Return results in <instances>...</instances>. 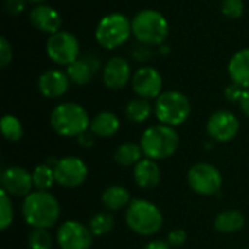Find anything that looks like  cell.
I'll use <instances>...</instances> for the list:
<instances>
[{
  "mask_svg": "<svg viewBox=\"0 0 249 249\" xmlns=\"http://www.w3.org/2000/svg\"><path fill=\"white\" fill-rule=\"evenodd\" d=\"M98 67H99L98 63H92L89 58H80L79 57L74 63H71L70 66L66 67V73H67L71 83L79 85V86H85V85L90 83Z\"/></svg>",
  "mask_w": 249,
  "mask_h": 249,
  "instance_id": "obj_20",
  "label": "cell"
},
{
  "mask_svg": "<svg viewBox=\"0 0 249 249\" xmlns=\"http://www.w3.org/2000/svg\"><path fill=\"white\" fill-rule=\"evenodd\" d=\"M228 73L233 83L249 89V48L239 50L228 64Z\"/></svg>",
  "mask_w": 249,
  "mask_h": 249,
  "instance_id": "obj_19",
  "label": "cell"
},
{
  "mask_svg": "<svg viewBox=\"0 0 249 249\" xmlns=\"http://www.w3.org/2000/svg\"><path fill=\"white\" fill-rule=\"evenodd\" d=\"M12 58H13L12 45L4 36H1L0 38V67L6 69L12 63Z\"/></svg>",
  "mask_w": 249,
  "mask_h": 249,
  "instance_id": "obj_32",
  "label": "cell"
},
{
  "mask_svg": "<svg viewBox=\"0 0 249 249\" xmlns=\"http://www.w3.org/2000/svg\"><path fill=\"white\" fill-rule=\"evenodd\" d=\"M70 86V79L66 71L51 69L44 71L38 79V89L42 96L55 99L63 96Z\"/></svg>",
  "mask_w": 249,
  "mask_h": 249,
  "instance_id": "obj_16",
  "label": "cell"
},
{
  "mask_svg": "<svg viewBox=\"0 0 249 249\" xmlns=\"http://www.w3.org/2000/svg\"><path fill=\"white\" fill-rule=\"evenodd\" d=\"M50 124L53 130L63 137H79L90 127V118L82 105L63 102L51 111Z\"/></svg>",
  "mask_w": 249,
  "mask_h": 249,
  "instance_id": "obj_3",
  "label": "cell"
},
{
  "mask_svg": "<svg viewBox=\"0 0 249 249\" xmlns=\"http://www.w3.org/2000/svg\"><path fill=\"white\" fill-rule=\"evenodd\" d=\"M22 214L32 229H50L58 222L60 204L48 191H32L23 200Z\"/></svg>",
  "mask_w": 249,
  "mask_h": 249,
  "instance_id": "obj_1",
  "label": "cell"
},
{
  "mask_svg": "<svg viewBox=\"0 0 249 249\" xmlns=\"http://www.w3.org/2000/svg\"><path fill=\"white\" fill-rule=\"evenodd\" d=\"M131 31L142 45H162L169 35V23L159 10L143 9L131 19Z\"/></svg>",
  "mask_w": 249,
  "mask_h": 249,
  "instance_id": "obj_2",
  "label": "cell"
},
{
  "mask_svg": "<svg viewBox=\"0 0 249 249\" xmlns=\"http://www.w3.org/2000/svg\"><path fill=\"white\" fill-rule=\"evenodd\" d=\"M28 1H31V3H35V4H41V3H44L45 0H28Z\"/></svg>",
  "mask_w": 249,
  "mask_h": 249,
  "instance_id": "obj_39",
  "label": "cell"
},
{
  "mask_svg": "<svg viewBox=\"0 0 249 249\" xmlns=\"http://www.w3.org/2000/svg\"><path fill=\"white\" fill-rule=\"evenodd\" d=\"M207 134L219 143H228L233 140L239 133V120L231 111L220 109L210 115L207 125Z\"/></svg>",
  "mask_w": 249,
  "mask_h": 249,
  "instance_id": "obj_12",
  "label": "cell"
},
{
  "mask_svg": "<svg viewBox=\"0 0 249 249\" xmlns=\"http://www.w3.org/2000/svg\"><path fill=\"white\" fill-rule=\"evenodd\" d=\"M245 226V216L239 210H225L214 219V229L220 233H235Z\"/></svg>",
  "mask_w": 249,
  "mask_h": 249,
  "instance_id": "obj_23",
  "label": "cell"
},
{
  "mask_svg": "<svg viewBox=\"0 0 249 249\" xmlns=\"http://www.w3.org/2000/svg\"><path fill=\"white\" fill-rule=\"evenodd\" d=\"M57 244L60 249H89L93 244V233L89 226L67 220L57 231Z\"/></svg>",
  "mask_w": 249,
  "mask_h": 249,
  "instance_id": "obj_11",
  "label": "cell"
},
{
  "mask_svg": "<svg viewBox=\"0 0 249 249\" xmlns=\"http://www.w3.org/2000/svg\"><path fill=\"white\" fill-rule=\"evenodd\" d=\"M45 51L50 60L58 66H70L80 57V45L77 38L67 31H58L48 36Z\"/></svg>",
  "mask_w": 249,
  "mask_h": 249,
  "instance_id": "obj_8",
  "label": "cell"
},
{
  "mask_svg": "<svg viewBox=\"0 0 249 249\" xmlns=\"http://www.w3.org/2000/svg\"><path fill=\"white\" fill-rule=\"evenodd\" d=\"M127 226L137 235H156L163 226V214L156 204L149 200L137 198L130 203L125 212Z\"/></svg>",
  "mask_w": 249,
  "mask_h": 249,
  "instance_id": "obj_5",
  "label": "cell"
},
{
  "mask_svg": "<svg viewBox=\"0 0 249 249\" xmlns=\"http://www.w3.org/2000/svg\"><path fill=\"white\" fill-rule=\"evenodd\" d=\"M28 0H4V10L9 15H19L25 10Z\"/></svg>",
  "mask_w": 249,
  "mask_h": 249,
  "instance_id": "obj_35",
  "label": "cell"
},
{
  "mask_svg": "<svg viewBox=\"0 0 249 249\" xmlns=\"http://www.w3.org/2000/svg\"><path fill=\"white\" fill-rule=\"evenodd\" d=\"M102 79L107 88L112 90H120L128 85L133 79L131 76V66L127 58L124 57H111L102 70Z\"/></svg>",
  "mask_w": 249,
  "mask_h": 249,
  "instance_id": "obj_15",
  "label": "cell"
},
{
  "mask_svg": "<svg viewBox=\"0 0 249 249\" xmlns=\"http://www.w3.org/2000/svg\"><path fill=\"white\" fill-rule=\"evenodd\" d=\"M55 182L64 188H77L88 178V166L77 156H64L54 165Z\"/></svg>",
  "mask_w": 249,
  "mask_h": 249,
  "instance_id": "obj_10",
  "label": "cell"
},
{
  "mask_svg": "<svg viewBox=\"0 0 249 249\" xmlns=\"http://www.w3.org/2000/svg\"><path fill=\"white\" fill-rule=\"evenodd\" d=\"M143 155L152 160L171 158L179 146V136L174 127L156 124L144 130L140 139Z\"/></svg>",
  "mask_w": 249,
  "mask_h": 249,
  "instance_id": "obj_4",
  "label": "cell"
},
{
  "mask_svg": "<svg viewBox=\"0 0 249 249\" xmlns=\"http://www.w3.org/2000/svg\"><path fill=\"white\" fill-rule=\"evenodd\" d=\"M29 20L34 28H36L42 34L53 35L58 31H61V16L58 10L48 4H36L31 13H29Z\"/></svg>",
  "mask_w": 249,
  "mask_h": 249,
  "instance_id": "obj_17",
  "label": "cell"
},
{
  "mask_svg": "<svg viewBox=\"0 0 249 249\" xmlns=\"http://www.w3.org/2000/svg\"><path fill=\"white\" fill-rule=\"evenodd\" d=\"M131 35V20L123 13L105 15L95 29V38L105 50H115L124 45Z\"/></svg>",
  "mask_w": 249,
  "mask_h": 249,
  "instance_id": "obj_7",
  "label": "cell"
},
{
  "mask_svg": "<svg viewBox=\"0 0 249 249\" xmlns=\"http://www.w3.org/2000/svg\"><path fill=\"white\" fill-rule=\"evenodd\" d=\"M245 249H249V248H245Z\"/></svg>",
  "mask_w": 249,
  "mask_h": 249,
  "instance_id": "obj_40",
  "label": "cell"
},
{
  "mask_svg": "<svg viewBox=\"0 0 249 249\" xmlns=\"http://www.w3.org/2000/svg\"><path fill=\"white\" fill-rule=\"evenodd\" d=\"M152 111H155V107H152V104L149 102V99L144 98H134L131 99L127 107H125V117L131 121V123H144L146 120H149V117L152 115Z\"/></svg>",
  "mask_w": 249,
  "mask_h": 249,
  "instance_id": "obj_25",
  "label": "cell"
},
{
  "mask_svg": "<svg viewBox=\"0 0 249 249\" xmlns=\"http://www.w3.org/2000/svg\"><path fill=\"white\" fill-rule=\"evenodd\" d=\"M13 222V207L10 203V196L3 190L0 191V229L6 231Z\"/></svg>",
  "mask_w": 249,
  "mask_h": 249,
  "instance_id": "obj_30",
  "label": "cell"
},
{
  "mask_svg": "<svg viewBox=\"0 0 249 249\" xmlns=\"http://www.w3.org/2000/svg\"><path fill=\"white\" fill-rule=\"evenodd\" d=\"M187 181L194 193L198 196L210 197L219 194L223 184V177L214 165L200 162L190 168Z\"/></svg>",
  "mask_w": 249,
  "mask_h": 249,
  "instance_id": "obj_9",
  "label": "cell"
},
{
  "mask_svg": "<svg viewBox=\"0 0 249 249\" xmlns=\"http://www.w3.org/2000/svg\"><path fill=\"white\" fill-rule=\"evenodd\" d=\"M238 105H239L241 111L249 118V89H244V93H242Z\"/></svg>",
  "mask_w": 249,
  "mask_h": 249,
  "instance_id": "obj_36",
  "label": "cell"
},
{
  "mask_svg": "<svg viewBox=\"0 0 249 249\" xmlns=\"http://www.w3.org/2000/svg\"><path fill=\"white\" fill-rule=\"evenodd\" d=\"M114 223H115V220L111 213L101 212V213H96L90 219L89 229L93 233V236H104L114 229Z\"/></svg>",
  "mask_w": 249,
  "mask_h": 249,
  "instance_id": "obj_28",
  "label": "cell"
},
{
  "mask_svg": "<svg viewBox=\"0 0 249 249\" xmlns=\"http://www.w3.org/2000/svg\"><path fill=\"white\" fill-rule=\"evenodd\" d=\"M32 181H34V187L38 191H47V190H50L54 185V182H55L54 168L50 166L48 163L38 165L32 171Z\"/></svg>",
  "mask_w": 249,
  "mask_h": 249,
  "instance_id": "obj_26",
  "label": "cell"
},
{
  "mask_svg": "<svg viewBox=\"0 0 249 249\" xmlns=\"http://www.w3.org/2000/svg\"><path fill=\"white\" fill-rule=\"evenodd\" d=\"M133 90L139 98L144 99H156L163 89V79L162 74L150 66L140 67L131 79Z\"/></svg>",
  "mask_w": 249,
  "mask_h": 249,
  "instance_id": "obj_13",
  "label": "cell"
},
{
  "mask_svg": "<svg viewBox=\"0 0 249 249\" xmlns=\"http://www.w3.org/2000/svg\"><path fill=\"white\" fill-rule=\"evenodd\" d=\"M0 128H1L3 137L9 142H19L23 137L22 123L15 115H10V114L3 115L0 121Z\"/></svg>",
  "mask_w": 249,
  "mask_h": 249,
  "instance_id": "obj_27",
  "label": "cell"
},
{
  "mask_svg": "<svg viewBox=\"0 0 249 249\" xmlns=\"http://www.w3.org/2000/svg\"><path fill=\"white\" fill-rule=\"evenodd\" d=\"M220 9L226 18L238 19L245 12V3H244V0H222Z\"/></svg>",
  "mask_w": 249,
  "mask_h": 249,
  "instance_id": "obj_31",
  "label": "cell"
},
{
  "mask_svg": "<svg viewBox=\"0 0 249 249\" xmlns=\"http://www.w3.org/2000/svg\"><path fill=\"white\" fill-rule=\"evenodd\" d=\"M143 249H171V245L166 241L155 239V241H150Z\"/></svg>",
  "mask_w": 249,
  "mask_h": 249,
  "instance_id": "obj_38",
  "label": "cell"
},
{
  "mask_svg": "<svg viewBox=\"0 0 249 249\" xmlns=\"http://www.w3.org/2000/svg\"><path fill=\"white\" fill-rule=\"evenodd\" d=\"M143 150L140 144L136 143H123L117 147L115 153H114V160L123 166V168H128V166H136L142 159H143Z\"/></svg>",
  "mask_w": 249,
  "mask_h": 249,
  "instance_id": "obj_24",
  "label": "cell"
},
{
  "mask_svg": "<svg viewBox=\"0 0 249 249\" xmlns=\"http://www.w3.org/2000/svg\"><path fill=\"white\" fill-rule=\"evenodd\" d=\"M101 201L104 207L109 212H117L124 207H128L131 203V196L127 188L121 185H111L104 190L101 196Z\"/></svg>",
  "mask_w": 249,
  "mask_h": 249,
  "instance_id": "obj_22",
  "label": "cell"
},
{
  "mask_svg": "<svg viewBox=\"0 0 249 249\" xmlns=\"http://www.w3.org/2000/svg\"><path fill=\"white\" fill-rule=\"evenodd\" d=\"M166 242L171 247H182L187 242V232L184 229H174L168 233V239Z\"/></svg>",
  "mask_w": 249,
  "mask_h": 249,
  "instance_id": "obj_33",
  "label": "cell"
},
{
  "mask_svg": "<svg viewBox=\"0 0 249 249\" xmlns=\"http://www.w3.org/2000/svg\"><path fill=\"white\" fill-rule=\"evenodd\" d=\"M133 177L136 184L143 190H152L155 188L160 181V169L156 163V160H152L149 158H143L133 171Z\"/></svg>",
  "mask_w": 249,
  "mask_h": 249,
  "instance_id": "obj_18",
  "label": "cell"
},
{
  "mask_svg": "<svg viewBox=\"0 0 249 249\" xmlns=\"http://www.w3.org/2000/svg\"><path fill=\"white\" fill-rule=\"evenodd\" d=\"M1 190L10 197H26L32 193V174L20 166H9L0 175Z\"/></svg>",
  "mask_w": 249,
  "mask_h": 249,
  "instance_id": "obj_14",
  "label": "cell"
},
{
  "mask_svg": "<svg viewBox=\"0 0 249 249\" xmlns=\"http://www.w3.org/2000/svg\"><path fill=\"white\" fill-rule=\"evenodd\" d=\"M191 114L190 99L178 90L162 92L155 102V115L160 124L178 127L184 124Z\"/></svg>",
  "mask_w": 249,
  "mask_h": 249,
  "instance_id": "obj_6",
  "label": "cell"
},
{
  "mask_svg": "<svg viewBox=\"0 0 249 249\" xmlns=\"http://www.w3.org/2000/svg\"><path fill=\"white\" fill-rule=\"evenodd\" d=\"M90 133L98 137H112L120 130V120L111 111H102L90 120Z\"/></svg>",
  "mask_w": 249,
  "mask_h": 249,
  "instance_id": "obj_21",
  "label": "cell"
},
{
  "mask_svg": "<svg viewBox=\"0 0 249 249\" xmlns=\"http://www.w3.org/2000/svg\"><path fill=\"white\" fill-rule=\"evenodd\" d=\"M28 245L29 249H51L53 239L47 229L34 228L28 236Z\"/></svg>",
  "mask_w": 249,
  "mask_h": 249,
  "instance_id": "obj_29",
  "label": "cell"
},
{
  "mask_svg": "<svg viewBox=\"0 0 249 249\" xmlns=\"http://www.w3.org/2000/svg\"><path fill=\"white\" fill-rule=\"evenodd\" d=\"M244 89H245V88H242V86H239V85H236V83L232 82V83L225 89V98H226L229 102H232V104H238L239 99H241V96H242V93H244Z\"/></svg>",
  "mask_w": 249,
  "mask_h": 249,
  "instance_id": "obj_34",
  "label": "cell"
},
{
  "mask_svg": "<svg viewBox=\"0 0 249 249\" xmlns=\"http://www.w3.org/2000/svg\"><path fill=\"white\" fill-rule=\"evenodd\" d=\"M77 139V143L80 144V146H83V147H90V146H93V143H95V140H93V134L92 133H83V134H80L79 137H76Z\"/></svg>",
  "mask_w": 249,
  "mask_h": 249,
  "instance_id": "obj_37",
  "label": "cell"
}]
</instances>
